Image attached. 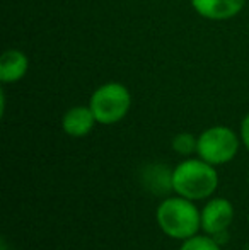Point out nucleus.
<instances>
[{"mask_svg":"<svg viewBox=\"0 0 249 250\" xmlns=\"http://www.w3.org/2000/svg\"><path fill=\"white\" fill-rule=\"evenodd\" d=\"M156 221L164 235L183 242L202 230V209L191 199L178 194L169 196L157 206Z\"/></svg>","mask_w":249,"mask_h":250,"instance_id":"nucleus-1","label":"nucleus"},{"mask_svg":"<svg viewBox=\"0 0 249 250\" xmlns=\"http://www.w3.org/2000/svg\"><path fill=\"white\" fill-rule=\"evenodd\" d=\"M215 165L202 158H186L173 168V191L191 201L210 199L219 188Z\"/></svg>","mask_w":249,"mask_h":250,"instance_id":"nucleus-2","label":"nucleus"},{"mask_svg":"<svg viewBox=\"0 0 249 250\" xmlns=\"http://www.w3.org/2000/svg\"><path fill=\"white\" fill-rule=\"evenodd\" d=\"M89 107L99 125H116L123 121L132 107V94L120 82H106L92 92Z\"/></svg>","mask_w":249,"mask_h":250,"instance_id":"nucleus-3","label":"nucleus"},{"mask_svg":"<svg viewBox=\"0 0 249 250\" xmlns=\"http://www.w3.org/2000/svg\"><path fill=\"white\" fill-rule=\"evenodd\" d=\"M241 143V136L229 126H210L198 135L196 155L215 167L226 165L236 158Z\"/></svg>","mask_w":249,"mask_h":250,"instance_id":"nucleus-4","label":"nucleus"},{"mask_svg":"<svg viewBox=\"0 0 249 250\" xmlns=\"http://www.w3.org/2000/svg\"><path fill=\"white\" fill-rule=\"evenodd\" d=\"M234 221V204L227 198H210L202 208V230L210 237L226 233Z\"/></svg>","mask_w":249,"mask_h":250,"instance_id":"nucleus-5","label":"nucleus"},{"mask_svg":"<svg viewBox=\"0 0 249 250\" xmlns=\"http://www.w3.org/2000/svg\"><path fill=\"white\" fill-rule=\"evenodd\" d=\"M246 0H191V5L202 17L210 21H227L243 10Z\"/></svg>","mask_w":249,"mask_h":250,"instance_id":"nucleus-6","label":"nucleus"},{"mask_svg":"<svg viewBox=\"0 0 249 250\" xmlns=\"http://www.w3.org/2000/svg\"><path fill=\"white\" fill-rule=\"evenodd\" d=\"M96 118L89 105H75L70 107L62 118V129L65 135L73 138L87 136L96 126Z\"/></svg>","mask_w":249,"mask_h":250,"instance_id":"nucleus-7","label":"nucleus"},{"mask_svg":"<svg viewBox=\"0 0 249 250\" xmlns=\"http://www.w3.org/2000/svg\"><path fill=\"white\" fill-rule=\"evenodd\" d=\"M142 186L152 194L164 196L173 191V168H167L166 165L152 164L142 170Z\"/></svg>","mask_w":249,"mask_h":250,"instance_id":"nucleus-8","label":"nucleus"},{"mask_svg":"<svg viewBox=\"0 0 249 250\" xmlns=\"http://www.w3.org/2000/svg\"><path fill=\"white\" fill-rule=\"evenodd\" d=\"M29 68V60L21 50H7L0 58V80L3 83H14L24 79Z\"/></svg>","mask_w":249,"mask_h":250,"instance_id":"nucleus-9","label":"nucleus"},{"mask_svg":"<svg viewBox=\"0 0 249 250\" xmlns=\"http://www.w3.org/2000/svg\"><path fill=\"white\" fill-rule=\"evenodd\" d=\"M171 146L181 157H191L196 153V146H198V136L191 135V133H178L171 142Z\"/></svg>","mask_w":249,"mask_h":250,"instance_id":"nucleus-10","label":"nucleus"},{"mask_svg":"<svg viewBox=\"0 0 249 250\" xmlns=\"http://www.w3.org/2000/svg\"><path fill=\"white\" fill-rule=\"evenodd\" d=\"M180 250H222L219 242L210 235H193V237L186 238L181 242Z\"/></svg>","mask_w":249,"mask_h":250,"instance_id":"nucleus-11","label":"nucleus"},{"mask_svg":"<svg viewBox=\"0 0 249 250\" xmlns=\"http://www.w3.org/2000/svg\"><path fill=\"white\" fill-rule=\"evenodd\" d=\"M239 136L243 145L246 146V150L249 151V114H246L241 121V128H239Z\"/></svg>","mask_w":249,"mask_h":250,"instance_id":"nucleus-12","label":"nucleus"},{"mask_svg":"<svg viewBox=\"0 0 249 250\" xmlns=\"http://www.w3.org/2000/svg\"><path fill=\"white\" fill-rule=\"evenodd\" d=\"M248 182H249V172H248Z\"/></svg>","mask_w":249,"mask_h":250,"instance_id":"nucleus-13","label":"nucleus"},{"mask_svg":"<svg viewBox=\"0 0 249 250\" xmlns=\"http://www.w3.org/2000/svg\"><path fill=\"white\" fill-rule=\"evenodd\" d=\"M248 223H249V216H248Z\"/></svg>","mask_w":249,"mask_h":250,"instance_id":"nucleus-14","label":"nucleus"}]
</instances>
